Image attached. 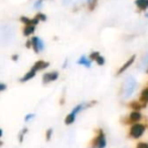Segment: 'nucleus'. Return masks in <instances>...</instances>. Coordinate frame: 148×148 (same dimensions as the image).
<instances>
[{"instance_id": "22", "label": "nucleus", "mask_w": 148, "mask_h": 148, "mask_svg": "<svg viewBox=\"0 0 148 148\" xmlns=\"http://www.w3.org/2000/svg\"><path fill=\"white\" fill-rule=\"evenodd\" d=\"M99 55H101V53H99V51H93L88 55V58L91 60V61H95V60H97V58L99 57Z\"/></svg>"}, {"instance_id": "14", "label": "nucleus", "mask_w": 148, "mask_h": 148, "mask_svg": "<svg viewBox=\"0 0 148 148\" xmlns=\"http://www.w3.org/2000/svg\"><path fill=\"white\" fill-rule=\"evenodd\" d=\"M36 31V25H25L23 27V35L25 37H31Z\"/></svg>"}, {"instance_id": "4", "label": "nucleus", "mask_w": 148, "mask_h": 148, "mask_svg": "<svg viewBox=\"0 0 148 148\" xmlns=\"http://www.w3.org/2000/svg\"><path fill=\"white\" fill-rule=\"evenodd\" d=\"M143 116H142L141 112L140 111H132L127 117H124L123 119L121 120L122 124L124 125H133L135 123H139L142 120Z\"/></svg>"}, {"instance_id": "24", "label": "nucleus", "mask_w": 148, "mask_h": 148, "mask_svg": "<svg viewBox=\"0 0 148 148\" xmlns=\"http://www.w3.org/2000/svg\"><path fill=\"white\" fill-rule=\"evenodd\" d=\"M34 119H35V114L29 113V114H27V115L25 117V122H27V123H29V122L33 121Z\"/></svg>"}, {"instance_id": "27", "label": "nucleus", "mask_w": 148, "mask_h": 148, "mask_svg": "<svg viewBox=\"0 0 148 148\" xmlns=\"http://www.w3.org/2000/svg\"><path fill=\"white\" fill-rule=\"evenodd\" d=\"M25 48H27V49H32V41H31V39H29L27 42H25Z\"/></svg>"}, {"instance_id": "8", "label": "nucleus", "mask_w": 148, "mask_h": 148, "mask_svg": "<svg viewBox=\"0 0 148 148\" xmlns=\"http://www.w3.org/2000/svg\"><path fill=\"white\" fill-rule=\"evenodd\" d=\"M38 71L35 69V68L32 66V68L29 70V71L27 72V73L23 75V77H21V79H19V81H21V83H25V82H27V81L32 80V79H34L36 77V75H37Z\"/></svg>"}, {"instance_id": "9", "label": "nucleus", "mask_w": 148, "mask_h": 148, "mask_svg": "<svg viewBox=\"0 0 148 148\" xmlns=\"http://www.w3.org/2000/svg\"><path fill=\"white\" fill-rule=\"evenodd\" d=\"M50 66V63L45 60H38V61L35 62V64L33 65V67L37 70L38 72L39 71H43V70L47 69L48 67Z\"/></svg>"}, {"instance_id": "30", "label": "nucleus", "mask_w": 148, "mask_h": 148, "mask_svg": "<svg viewBox=\"0 0 148 148\" xmlns=\"http://www.w3.org/2000/svg\"><path fill=\"white\" fill-rule=\"evenodd\" d=\"M67 65H68V60H65V62L63 63V66H62V67H63V68H67Z\"/></svg>"}, {"instance_id": "5", "label": "nucleus", "mask_w": 148, "mask_h": 148, "mask_svg": "<svg viewBox=\"0 0 148 148\" xmlns=\"http://www.w3.org/2000/svg\"><path fill=\"white\" fill-rule=\"evenodd\" d=\"M32 49L34 50L36 54H39L45 50V44H44L43 40L39 37H32Z\"/></svg>"}, {"instance_id": "35", "label": "nucleus", "mask_w": 148, "mask_h": 148, "mask_svg": "<svg viewBox=\"0 0 148 148\" xmlns=\"http://www.w3.org/2000/svg\"><path fill=\"white\" fill-rule=\"evenodd\" d=\"M146 73L148 74V66H147V69H146Z\"/></svg>"}, {"instance_id": "23", "label": "nucleus", "mask_w": 148, "mask_h": 148, "mask_svg": "<svg viewBox=\"0 0 148 148\" xmlns=\"http://www.w3.org/2000/svg\"><path fill=\"white\" fill-rule=\"evenodd\" d=\"M135 148H148V142L145 141H140L136 144V147Z\"/></svg>"}, {"instance_id": "26", "label": "nucleus", "mask_w": 148, "mask_h": 148, "mask_svg": "<svg viewBox=\"0 0 148 148\" xmlns=\"http://www.w3.org/2000/svg\"><path fill=\"white\" fill-rule=\"evenodd\" d=\"M6 88H7V86H6V84H5V83L0 82V92H2V91H4Z\"/></svg>"}, {"instance_id": "29", "label": "nucleus", "mask_w": 148, "mask_h": 148, "mask_svg": "<svg viewBox=\"0 0 148 148\" xmlns=\"http://www.w3.org/2000/svg\"><path fill=\"white\" fill-rule=\"evenodd\" d=\"M59 105H60V106H63V105H65V97H64V95H62V97H60Z\"/></svg>"}, {"instance_id": "31", "label": "nucleus", "mask_w": 148, "mask_h": 148, "mask_svg": "<svg viewBox=\"0 0 148 148\" xmlns=\"http://www.w3.org/2000/svg\"><path fill=\"white\" fill-rule=\"evenodd\" d=\"M2 136H3V130L0 128V138L2 137Z\"/></svg>"}, {"instance_id": "32", "label": "nucleus", "mask_w": 148, "mask_h": 148, "mask_svg": "<svg viewBox=\"0 0 148 148\" xmlns=\"http://www.w3.org/2000/svg\"><path fill=\"white\" fill-rule=\"evenodd\" d=\"M69 1H70V0H63V2L65 3V4H68V3H69Z\"/></svg>"}, {"instance_id": "13", "label": "nucleus", "mask_w": 148, "mask_h": 148, "mask_svg": "<svg viewBox=\"0 0 148 148\" xmlns=\"http://www.w3.org/2000/svg\"><path fill=\"white\" fill-rule=\"evenodd\" d=\"M138 11H146L148 9V0H135Z\"/></svg>"}, {"instance_id": "3", "label": "nucleus", "mask_w": 148, "mask_h": 148, "mask_svg": "<svg viewBox=\"0 0 148 148\" xmlns=\"http://www.w3.org/2000/svg\"><path fill=\"white\" fill-rule=\"evenodd\" d=\"M136 87H137V81L134 77L130 76L128 77L125 80L123 84V87H122V95H123L124 99H129L135 91Z\"/></svg>"}, {"instance_id": "16", "label": "nucleus", "mask_w": 148, "mask_h": 148, "mask_svg": "<svg viewBox=\"0 0 148 148\" xmlns=\"http://www.w3.org/2000/svg\"><path fill=\"white\" fill-rule=\"evenodd\" d=\"M76 116L77 115H75V114H73L72 112H70V113L65 117V119H64V123H65V125H67V126L72 125V124L75 122V120H76Z\"/></svg>"}, {"instance_id": "34", "label": "nucleus", "mask_w": 148, "mask_h": 148, "mask_svg": "<svg viewBox=\"0 0 148 148\" xmlns=\"http://www.w3.org/2000/svg\"><path fill=\"white\" fill-rule=\"evenodd\" d=\"M145 16H146V17H147V18H148V12H147V13H145Z\"/></svg>"}, {"instance_id": "2", "label": "nucleus", "mask_w": 148, "mask_h": 148, "mask_svg": "<svg viewBox=\"0 0 148 148\" xmlns=\"http://www.w3.org/2000/svg\"><path fill=\"white\" fill-rule=\"evenodd\" d=\"M146 129H147V126L143 123H140L139 122V123L133 124V125L130 126L129 132H128V137L134 140L140 139L144 135Z\"/></svg>"}, {"instance_id": "7", "label": "nucleus", "mask_w": 148, "mask_h": 148, "mask_svg": "<svg viewBox=\"0 0 148 148\" xmlns=\"http://www.w3.org/2000/svg\"><path fill=\"white\" fill-rule=\"evenodd\" d=\"M135 60H136V55H132L131 57H130L128 60H126L125 63H124L123 65H122L121 67H120L119 69L117 70V72H116V75H117V76H120L121 74H123L124 72L127 71V70L129 69V68L134 64Z\"/></svg>"}, {"instance_id": "1", "label": "nucleus", "mask_w": 148, "mask_h": 148, "mask_svg": "<svg viewBox=\"0 0 148 148\" xmlns=\"http://www.w3.org/2000/svg\"><path fill=\"white\" fill-rule=\"evenodd\" d=\"M89 148H106L107 147V137L101 128L95 130V136L89 142Z\"/></svg>"}, {"instance_id": "17", "label": "nucleus", "mask_w": 148, "mask_h": 148, "mask_svg": "<svg viewBox=\"0 0 148 148\" xmlns=\"http://www.w3.org/2000/svg\"><path fill=\"white\" fill-rule=\"evenodd\" d=\"M99 0H87V9L89 11H93L97 6Z\"/></svg>"}, {"instance_id": "33", "label": "nucleus", "mask_w": 148, "mask_h": 148, "mask_svg": "<svg viewBox=\"0 0 148 148\" xmlns=\"http://www.w3.org/2000/svg\"><path fill=\"white\" fill-rule=\"evenodd\" d=\"M1 146H3V141H1V140H0V147H1Z\"/></svg>"}, {"instance_id": "15", "label": "nucleus", "mask_w": 148, "mask_h": 148, "mask_svg": "<svg viewBox=\"0 0 148 148\" xmlns=\"http://www.w3.org/2000/svg\"><path fill=\"white\" fill-rule=\"evenodd\" d=\"M139 101H141L142 103L147 106V103H148V85L146 87H144V88L141 90L140 95H139Z\"/></svg>"}, {"instance_id": "10", "label": "nucleus", "mask_w": 148, "mask_h": 148, "mask_svg": "<svg viewBox=\"0 0 148 148\" xmlns=\"http://www.w3.org/2000/svg\"><path fill=\"white\" fill-rule=\"evenodd\" d=\"M145 107H146V105L142 103L139 99H138V101H132L128 103V108L131 109L132 111H141V110L144 109Z\"/></svg>"}, {"instance_id": "21", "label": "nucleus", "mask_w": 148, "mask_h": 148, "mask_svg": "<svg viewBox=\"0 0 148 148\" xmlns=\"http://www.w3.org/2000/svg\"><path fill=\"white\" fill-rule=\"evenodd\" d=\"M95 62L99 66H103V65H105V63H106V59H105V57H103V56L99 55V57L97 58V60H95Z\"/></svg>"}, {"instance_id": "6", "label": "nucleus", "mask_w": 148, "mask_h": 148, "mask_svg": "<svg viewBox=\"0 0 148 148\" xmlns=\"http://www.w3.org/2000/svg\"><path fill=\"white\" fill-rule=\"evenodd\" d=\"M59 78V72L58 71H50L44 73L43 77H42V82L44 84H49L51 82H54Z\"/></svg>"}, {"instance_id": "18", "label": "nucleus", "mask_w": 148, "mask_h": 148, "mask_svg": "<svg viewBox=\"0 0 148 148\" xmlns=\"http://www.w3.org/2000/svg\"><path fill=\"white\" fill-rule=\"evenodd\" d=\"M27 132H29V129H27V127H25L23 129H21V131L18 133V141H19V143H23V142L25 136L27 135Z\"/></svg>"}, {"instance_id": "19", "label": "nucleus", "mask_w": 148, "mask_h": 148, "mask_svg": "<svg viewBox=\"0 0 148 148\" xmlns=\"http://www.w3.org/2000/svg\"><path fill=\"white\" fill-rule=\"evenodd\" d=\"M35 17L38 19L39 21H47V15L43 12H38L37 14L35 15Z\"/></svg>"}, {"instance_id": "25", "label": "nucleus", "mask_w": 148, "mask_h": 148, "mask_svg": "<svg viewBox=\"0 0 148 148\" xmlns=\"http://www.w3.org/2000/svg\"><path fill=\"white\" fill-rule=\"evenodd\" d=\"M43 5V0H37L35 3H34V7L36 9H40Z\"/></svg>"}, {"instance_id": "12", "label": "nucleus", "mask_w": 148, "mask_h": 148, "mask_svg": "<svg viewBox=\"0 0 148 148\" xmlns=\"http://www.w3.org/2000/svg\"><path fill=\"white\" fill-rule=\"evenodd\" d=\"M91 63H92V61L85 55H82L77 60V64H79V65H81V66H84L85 68H90Z\"/></svg>"}, {"instance_id": "11", "label": "nucleus", "mask_w": 148, "mask_h": 148, "mask_svg": "<svg viewBox=\"0 0 148 148\" xmlns=\"http://www.w3.org/2000/svg\"><path fill=\"white\" fill-rule=\"evenodd\" d=\"M19 21H21V23H23V25H37L40 23V21H38L36 17H34V18H29V17H27V16H21Z\"/></svg>"}, {"instance_id": "20", "label": "nucleus", "mask_w": 148, "mask_h": 148, "mask_svg": "<svg viewBox=\"0 0 148 148\" xmlns=\"http://www.w3.org/2000/svg\"><path fill=\"white\" fill-rule=\"evenodd\" d=\"M53 129L52 128H49V129H47V131H46V134H45V138H46V141H50V140L52 139V137H53Z\"/></svg>"}, {"instance_id": "28", "label": "nucleus", "mask_w": 148, "mask_h": 148, "mask_svg": "<svg viewBox=\"0 0 148 148\" xmlns=\"http://www.w3.org/2000/svg\"><path fill=\"white\" fill-rule=\"evenodd\" d=\"M18 58H19V56L17 55V54H13V55L11 56V60H12V61H14V62L18 61Z\"/></svg>"}]
</instances>
